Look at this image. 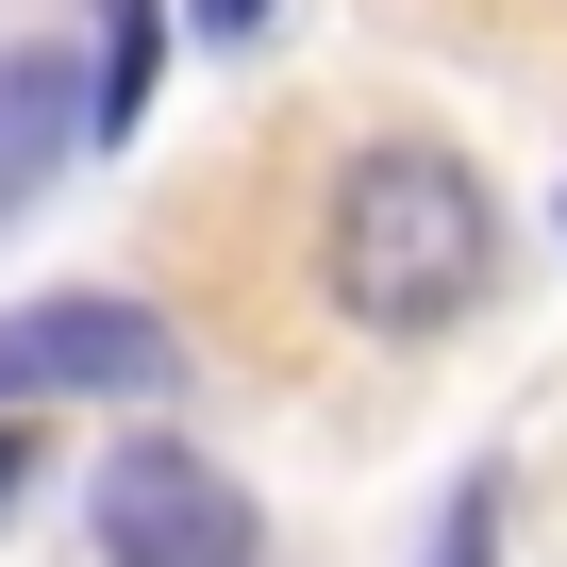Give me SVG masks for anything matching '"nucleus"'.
I'll return each instance as SVG.
<instances>
[{
	"instance_id": "nucleus-7",
	"label": "nucleus",
	"mask_w": 567,
	"mask_h": 567,
	"mask_svg": "<svg viewBox=\"0 0 567 567\" xmlns=\"http://www.w3.org/2000/svg\"><path fill=\"white\" fill-rule=\"evenodd\" d=\"M200 18V51H234V34H267V0H184Z\"/></svg>"
},
{
	"instance_id": "nucleus-1",
	"label": "nucleus",
	"mask_w": 567,
	"mask_h": 567,
	"mask_svg": "<svg viewBox=\"0 0 567 567\" xmlns=\"http://www.w3.org/2000/svg\"><path fill=\"white\" fill-rule=\"evenodd\" d=\"M501 267V200L451 167V151H368L334 184V301L368 334H451Z\"/></svg>"
},
{
	"instance_id": "nucleus-5",
	"label": "nucleus",
	"mask_w": 567,
	"mask_h": 567,
	"mask_svg": "<svg viewBox=\"0 0 567 567\" xmlns=\"http://www.w3.org/2000/svg\"><path fill=\"white\" fill-rule=\"evenodd\" d=\"M151 68H167V0H101V51H84L101 134H134V117H151Z\"/></svg>"
},
{
	"instance_id": "nucleus-6",
	"label": "nucleus",
	"mask_w": 567,
	"mask_h": 567,
	"mask_svg": "<svg viewBox=\"0 0 567 567\" xmlns=\"http://www.w3.org/2000/svg\"><path fill=\"white\" fill-rule=\"evenodd\" d=\"M434 567H501V501H484V484H467V501L434 517Z\"/></svg>"
},
{
	"instance_id": "nucleus-4",
	"label": "nucleus",
	"mask_w": 567,
	"mask_h": 567,
	"mask_svg": "<svg viewBox=\"0 0 567 567\" xmlns=\"http://www.w3.org/2000/svg\"><path fill=\"white\" fill-rule=\"evenodd\" d=\"M101 134V84L84 51H0V217H18L34 184H68V151Z\"/></svg>"
},
{
	"instance_id": "nucleus-3",
	"label": "nucleus",
	"mask_w": 567,
	"mask_h": 567,
	"mask_svg": "<svg viewBox=\"0 0 567 567\" xmlns=\"http://www.w3.org/2000/svg\"><path fill=\"white\" fill-rule=\"evenodd\" d=\"M184 368V334L117 284H68V301H18L0 318V401H151Z\"/></svg>"
},
{
	"instance_id": "nucleus-2",
	"label": "nucleus",
	"mask_w": 567,
	"mask_h": 567,
	"mask_svg": "<svg viewBox=\"0 0 567 567\" xmlns=\"http://www.w3.org/2000/svg\"><path fill=\"white\" fill-rule=\"evenodd\" d=\"M84 517H101V567H267V534H250V484H234L217 451H184V434H134V451H101Z\"/></svg>"
},
{
	"instance_id": "nucleus-8",
	"label": "nucleus",
	"mask_w": 567,
	"mask_h": 567,
	"mask_svg": "<svg viewBox=\"0 0 567 567\" xmlns=\"http://www.w3.org/2000/svg\"><path fill=\"white\" fill-rule=\"evenodd\" d=\"M0 501H18V434H0Z\"/></svg>"
}]
</instances>
